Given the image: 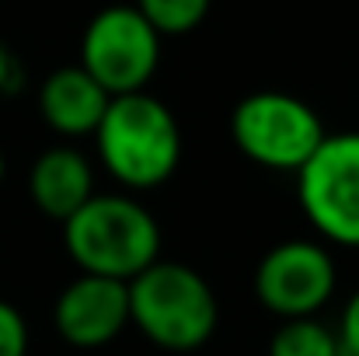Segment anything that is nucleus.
Returning <instances> with one entry per match:
<instances>
[{
    "instance_id": "12",
    "label": "nucleus",
    "mask_w": 359,
    "mask_h": 356,
    "mask_svg": "<svg viewBox=\"0 0 359 356\" xmlns=\"http://www.w3.org/2000/svg\"><path fill=\"white\" fill-rule=\"evenodd\" d=\"M133 7L164 39V35H189V32H196L206 21L213 0H136Z\"/></svg>"
},
{
    "instance_id": "1",
    "label": "nucleus",
    "mask_w": 359,
    "mask_h": 356,
    "mask_svg": "<svg viewBox=\"0 0 359 356\" xmlns=\"http://www.w3.org/2000/svg\"><path fill=\"white\" fill-rule=\"evenodd\" d=\"M102 168L122 189L143 192L164 185L182 164V126L150 91L116 95L95 129Z\"/></svg>"
},
{
    "instance_id": "6",
    "label": "nucleus",
    "mask_w": 359,
    "mask_h": 356,
    "mask_svg": "<svg viewBox=\"0 0 359 356\" xmlns=\"http://www.w3.org/2000/svg\"><path fill=\"white\" fill-rule=\"evenodd\" d=\"M81 67L112 98L147 91L161 67V35L133 4L102 7L81 35Z\"/></svg>"
},
{
    "instance_id": "9",
    "label": "nucleus",
    "mask_w": 359,
    "mask_h": 356,
    "mask_svg": "<svg viewBox=\"0 0 359 356\" xmlns=\"http://www.w3.org/2000/svg\"><path fill=\"white\" fill-rule=\"evenodd\" d=\"M109 102L112 95L81 63L53 70L39 88V112L46 119V126L67 140L95 136Z\"/></svg>"
},
{
    "instance_id": "14",
    "label": "nucleus",
    "mask_w": 359,
    "mask_h": 356,
    "mask_svg": "<svg viewBox=\"0 0 359 356\" xmlns=\"http://www.w3.org/2000/svg\"><path fill=\"white\" fill-rule=\"evenodd\" d=\"M339 346H342V356H359V290L346 301L342 308V322H339Z\"/></svg>"
},
{
    "instance_id": "10",
    "label": "nucleus",
    "mask_w": 359,
    "mask_h": 356,
    "mask_svg": "<svg viewBox=\"0 0 359 356\" xmlns=\"http://www.w3.org/2000/svg\"><path fill=\"white\" fill-rule=\"evenodd\" d=\"M28 196L39 213L63 224L95 196V168L77 147H49L28 171Z\"/></svg>"
},
{
    "instance_id": "16",
    "label": "nucleus",
    "mask_w": 359,
    "mask_h": 356,
    "mask_svg": "<svg viewBox=\"0 0 359 356\" xmlns=\"http://www.w3.org/2000/svg\"><path fill=\"white\" fill-rule=\"evenodd\" d=\"M4 171H7V164H4V154H0V182H4Z\"/></svg>"
},
{
    "instance_id": "7",
    "label": "nucleus",
    "mask_w": 359,
    "mask_h": 356,
    "mask_svg": "<svg viewBox=\"0 0 359 356\" xmlns=\"http://www.w3.org/2000/svg\"><path fill=\"white\" fill-rule=\"evenodd\" d=\"M335 258L325 241L311 237H290L272 244L255 269V297L279 322L318 318V311L328 308V301L335 297Z\"/></svg>"
},
{
    "instance_id": "8",
    "label": "nucleus",
    "mask_w": 359,
    "mask_h": 356,
    "mask_svg": "<svg viewBox=\"0 0 359 356\" xmlns=\"http://www.w3.org/2000/svg\"><path fill=\"white\" fill-rule=\"evenodd\" d=\"M53 322L60 339L77 350L109 346L129 329V283L81 272L56 297Z\"/></svg>"
},
{
    "instance_id": "11",
    "label": "nucleus",
    "mask_w": 359,
    "mask_h": 356,
    "mask_svg": "<svg viewBox=\"0 0 359 356\" xmlns=\"http://www.w3.org/2000/svg\"><path fill=\"white\" fill-rule=\"evenodd\" d=\"M269 356H342V346L321 318H286L269 339Z\"/></svg>"
},
{
    "instance_id": "2",
    "label": "nucleus",
    "mask_w": 359,
    "mask_h": 356,
    "mask_svg": "<svg viewBox=\"0 0 359 356\" xmlns=\"http://www.w3.org/2000/svg\"><path fill=\"white\" fill-rule=\"evenodd\" d=\"M63 244L81 272L129 283L161 258V224L129 192H95L63 220Z\"/></svg>"
},
{
    "instance_id": "3",
    "label": "nucleus",
    "mask_w": 359,
    "mask_h": 356,
    "mask_svg": "<svg viewBox=\"0 0 359 356\" xmlns=\"http://www.w3.org/2000/svg\"><path fill=\"white\" fill-rule=\"evenodd\" d=\"M129 325L161 350L189 353L213 339L220 301L199 269L157 258L129 279Z\"/></svg>"
},
{
    "instance_id": "4",
    "label": "nucleus",
    "mask_w": 359,
    "mask_h": 356,
    "mask_svg": "<svg viewBox=\"0 0 359 356\" xmlns=\"http://www.w3.org/2000/svg\"><path fill=\"white\" fill-rule=\"evenodd\" d=\"M231 136L258 168L297 175L328 136L314 105L290 91H255L231 112Z\"/></svg>"
},
{
    "instance_id": "13",
    "label": "nucleus",
    "mask_w": 359,
    "mask_h": 356,
    "mask_svg": "<svg viewBox=\"0 0 359 356\" xmlns=\"http://www.w3.org/2000/svg\"><path fill=\"white\" fill-rule=\"evenodd\" d=\"M0 356H28V322L11 301H0Z\"/></svg>"
},
{
    "instance_id": "15",
    "label": "nucleus",
    "mask_w": 359,
    "mask_h": 356,
    "mask_svg": "<svg viewBox=\"0 0 359 356\" xmlns=\"http://www.w3.org/2000/svg\"><path fill=\"white\" fill-rule=\"evenodd\" d=\"M25 84V67L21 60L0 42V95H14Z\"/></svg>"
},
{
    "instance_id": "5",
    "label": "nucleus",
    "mask_w": 359,
    "mask_h": 356,
    "mask_svg": "<svg viewBox=\"0 0 359 356\" xmlns=\"http://www.w3.org/2000/svg\"><path fill=\"white\" fill-rule=\"evenodd\" d=\"M297 199L321 241L359 248V129L321 140L297 171Z\"/></svg>"
}]
</instances>
